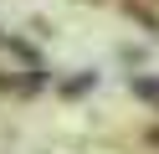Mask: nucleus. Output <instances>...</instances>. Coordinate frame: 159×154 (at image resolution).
<instances>
[{
    "label": "nucleus",
    "instance_id": "nucleus-1",
    "mask_svg": "<svg viewBox=\"0 0 159 154\" xmlns=\"http://www.w3.org/2000/svg\"><path fill=\"white\" fill-rule=\"evenodd\" d=\"M134 92L149 98V103H159V82H154V77H134Z\"/></svg>",
    "mask_w": 159,
    "mask_h": 154
},
{
    "label": "nucleus",
    "instance_id": "nucleus-2",
    "mask_svg": "<svg viewBox=\"0 0 159 154\" xmlns=\"http://www.w3.org/2000/svg\"><path fill=\"white\" fill-rule=\"evenodd\" d=\"M154 144H159V128H154Z\"/></svg>",
    "mask_w": 159,
    "mask_h": 154
}]
</instances>
